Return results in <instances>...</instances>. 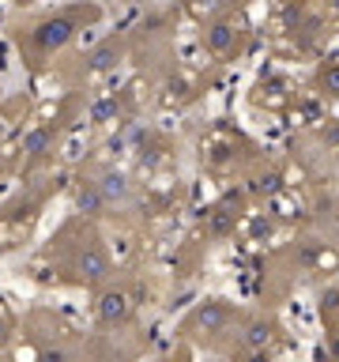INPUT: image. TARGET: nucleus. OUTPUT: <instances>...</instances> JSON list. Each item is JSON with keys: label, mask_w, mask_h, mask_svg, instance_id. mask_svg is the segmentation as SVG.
Returning a JSON list of instances; mask_svg holds the SVG:
<instances>
[{"label": "nucleus", "mask_w": 339, "mask_h": 362, "mask_svg": "<svg viewBox=\"0 0 339 362\" xmlns=\"http://www.w3.org/2000/svg\"><path fill=\"white\" fill-rule=\"evenodd\" d=\"M0 347H4V321H0Z\"/></svg>", "instance_id": "5"}, {"label": "nucleus", "mask_w": 339, "mask_h": 362, "mask_svg": "<svg viewBox=\"0 0 339 362\" xmlns=\"http://www.w3.org/2000/svg\"><path fill=\"white\" fill-rule=\"evenodd\" d=\"M72 272H76L83 283H102V279L109 276V260H106V253H102V245L95 242V238H90V242L76 253Z\"/></svg>", "instance_id": "2"}, {"label": "nucleus", "mask_w": 339, "mask_h": 362, "mask_svg": "<svg viewBox=\"0 0 339 362\" xmlns=\"http://www.w3.org/2000/svg\"><path fill=\"white\" fill-rule=\"evenodd\" d=\"M268 344H271V328L264 321H253V325L245 328V347L260 351V347H268Z\"/></svg>", "instance_id": "4"}, {"label": "nucleus", "mask_w": 339, "mask_h": 362, "mask_svg": "<svg viewBox=\"0 0 339 362\" xmlns=\"http://www.w3.org/2000/svg\"><path fill=\"white\" fill-rule=\"evenodd\" d=\"M129 298H124L121 291H109V294H102V302H98V313H102V321L106 325H117V321H124L129 317Z\"/></svg>", "instance_id": "3"}, {"label": "nucleus", "mask_w": 339, "mask_h": 362, "mask_svg": "<svg viewBox=\"0 0 339 362\" xmlns=\"http://www.w3.org/2000/svg\"><path fill=\"white\" fill-rule=\"evenodd\" d=\"M76 34V23L72 19H64V16H53V19H42L38 27H34L30 34H27V42H30V49H34V57L38 61H45V57H53L61 45L68 42Z\"/></svg>", "instance_id": "1"}]
</instances>
